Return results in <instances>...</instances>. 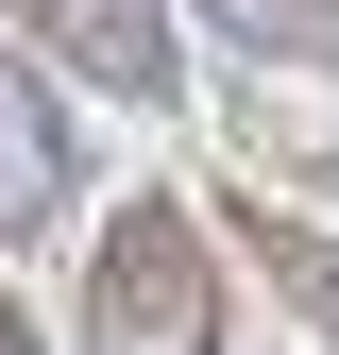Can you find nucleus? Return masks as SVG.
<instances>
[{"label":"nucleus","instance_id":"f257e3e1","mask_svg":"<svg viewBox=\"0 0 339 355\" xmlns=\"http://www.w3.org/2000/svg\"><path fill=\"white\" fill-rule=\"evenodd\" d=\"M85 355H221V271L187 203H119L85 254Z\"/></svg>","mask_w":339,"mask_h":355},{"label":"nucleus","instance_id":"f03ea898","mask_svg":"<svg viewBox=\"0 0 339 355\" xmlns=\"http://www.w3.org/2000/svg\"><path fill=\"white\" fill-rule=\"evenodd\" d=\"M17 34H51V51L102 85V102H187V34H170V0H0Z\"/></svg>","mask_w":339,"mask_h":355},{"label":"nucleus","instance_id":"7ed1b4c3","mask_svg":"<svg viewBox=\"0 0 339 355\" xmlns=\"http://www.w3.org/2000/svg\"><path fill=\"white\" fill-rule=\"evenodd\" d=\"M68 203H85V136H68V102H51V85L0 51V254H17V237H51Z\"/></svg>","mask_w":339,"mask_h":355},{"label":"nucleus","instance_id":"20e7f679","mask_svg":"<svg viewBox=\"0 0 339 355\" xmlns=\"http://www.w3.org/2000/svg\"><path fill=\"white\" fill-rule=\"evenodd\" d=\"M204 34H238L254 68H339V0H204Z\"/></svg>","mask_w":339,"mask_h":355},{"label":"nucleus","instance_id":"39448f33","mask_svg":"<svg viewBox=\"0 0 339 355\" xmlns=\"http://www.w3.org/2000/svg\"><path fill=\"white\" fill-rule=\"evenodd\" d=\"M254 254H272V288L339 338V237H322V220H254Z\"/></svg>","mask_w":339,"mask_h":355},{"label":"nucleus","instance_id":"423d86ee","mask_svg":"<svg viewBox=\"0 0 339 355\" xmlns=\"http://www.w3.org/2000/svg\"><path fill=\"white\" fill-rule=\"evenodd\" d=\"M0 355H34V322H17V304H0Z\"/></svg>","mask_w":339,"mask_h":355}]
</instances>
